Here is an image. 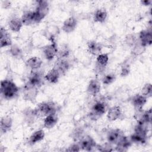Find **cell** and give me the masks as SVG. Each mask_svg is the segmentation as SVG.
<instances>
[{
	"label": "cell",
	"instance_id": "cell-1",
	"mask_svg": "<svg viewBox=\"0 0 152 152\" xmlns=\"http://www.w3.org/2000/svg\"><path fill=\"white\" fill-rule=\"evenodd\" d=\"M19 90V87L11 80L4 79L1 81V95L4 99L11 100L15 98L18 95Z\"/></svg>",
	"mask_w": 152,
	"mask_h": 152
},
{
	"label": "cell",
	"instance_id": "cell-2",
	"mask_svg": "<svg viewBox=\"0 0 152 152\" xmlns=\"http://www.w3.org/2000/svg\"><path fill=\"white\" fill-rule=\"evenodd\" d=\"M148 125L142 121H138L137 125L134 127V133L129 137V139L132 143L144 144L147 140Z\"/></svg>",
	"mask_w": 152,
	"mask_h": 152
},
{
	"label": "cell",
	"instance_id": "cell-3",
	"mask_svg": "<svg viewBox=\"0 0 152 152\" xmlns=\"http://www.w3.org/2000/svg\"><path fill=\"white\" fill-rule=\"evenodd\" d=\"M33 110L36 117H45L50 114L56 113L57 106L52 101L43 102L38 104Z\"/></svg>",
	"mask_w": 152,
	"mask_h": 152
},
{
	"label": "cell",
	"instance_id": "cell-4",
	"mask_svg": "<svg viewBox=\"0 0 152 152\" xmlns=\"http://www.w3.org/2000/svg\"><path fill=\"white\" fill-rule=\"evenodd\" d=\"M36 8L34 10V23H39L47 15L49 10V2L47 1H36Z\"/></svg>",
	"mask_w": 152,
	"mask_h": 152
},
{
	"label": "cell",
	"instance_id": "cell-5",
	"mask_svg": "<svg viewBox=\"0 0 152 152\" xmlns=\"http://www.w3.org/2000/svg\"><path fill=\"white\" fill-rule=\"evenodd\" d=\"M107 110L106 103L104 101L99 100L93 104L88 115L90 119L96 121L102 116Z\"/></svg>",
	"mask_w": 152,
	"mask_h": 152
},
{
	"label": "cell",
	"instance_id": "cell-6",
	"mask_svg": "<svg viewBox=\"0 0 152 152\" xmlns=\"http://www.w3.org/2000/svg\"><path fill=\"white\" fill-rule=\"evenodd\" d=\"M39 93V88L35 87L29 83L27 82L23 88V99L26 101L34 103Z\"/></svg>",
	"mask_w": 152,
	"mask_h": 152
},
{
	"label": "cell",
	"instance_id": "cell-7",
	"mask_svg": "<svg viewBox=\"0 0 152 152\" xmlns=\"http://www.w3.org/2000/svg\"><path fill=\"white\" fill-rule=\"evenodd\" d=\"M81 150L87 151H90L96 148L97 143L96 141L90 135H83L78 142Z\"/></svg>",
	"mask_w": 152,
	"mask_h": 152
},
{
	"label": "cell",
	"instance_id": "cell-8",
	"mask_svg": "<svg viewBox=\"0 0 152 152\" xmlns=\"http://www.w3.org/2000/svg\"><path fill=\"white\" fill-rule=\"evenodd\" d=\"M58 48L55 41L52 40L51 43L45 46L43 48V55L48 61H52L57 56Z\"/></svg>",
	"mask_w": 152,
	"mask_h": 152
},
{
	"label": "cell",
	"instance_id": "cell-9",
	"mask_svg": "<svg viewBox=\"0 0 152 152\" xmlns=\"http://www.w3.org/2000/svg\"><path fill=\"white\" fill-rule=\"evenodd\" d=\"M138 40L145 48L150 46L152 43L151 28L148 27L147 29L141 30L138 34Z\"/></svg>",
	"mask_w": 152,
	"mask_h": 152
},
{
	"label": "cell",
	"instance_id": "cell-10",
	"mask_svg": "<svg viewBox=\"0 0 152 152\" xmlns=\"http://www.w3.org/2000/svg\"><path fill=\"white\" fill-rule=\"evenodd\" d=\"M124 135V133L121 129L119 128L110 129L107 132V142L112 145H115L119 140L121 138V137H122Z\"/></svg>",
	"mask_w": 152,
	"mask_h": 152
},
{
	"label": "cell",
	"instance_id": "cell-11",
	"mask_svg": "<svg viewBox=\"0 0 152 152\" xmlns=\"http://www.w3.org/2000/svg\"><path fill=\"white\" fill-rule=\"evenodd\" d=\"M43 78H45V77L39 69L33 70L31 71L27 82L30 84L39 88L43 84Z\"/></svg>",
	"mask_w": 152,
	"mask_h": 152
},
{
	"label": "cell",
	"instance_id": "cell-12",
	"mask_svg": "<svg viewBox=\"0 0 152 152\" xmlns=\"http://www.w3.org/2000/svg\"><path fill=\"white\" fill-rule=\"evenodd\" d=\"M147 99L146 96L141 94H136L131 97L130 102L135 110H141L147 103Z\"/></svg>",
	"mask_w": 152,
	"mask_h": 152
},
{
	"label": "cell",
	"instance_id": "cell-13",
	"mask_svg": "<svg viewBox=\"0 0 152 152\" xmlns=\"http://www.w3.org/2000/svg\"><path fill=\"white\" fill-rule=\"evenodd\" d=\"M109 54L107 53H101L96 57V68L98 72H101L104 71L109 62Z\"/></svg>",
	"mask_w": 152,
	"mask_h": 152
},
{
	"label": "cell",
	"instance_id": "cell-14",
	"mask_svg": "<svg viewBox=\"0 0 152 152\" xmlns=\"http://www.w3.org/2000/svg\"><path fill=\"white\" fill-rule=\"evenodd\" d=\"M77 20L74 16L67 18L62 23V30L66 33H70L74 31L77 26Z\"/></svg>",
	"mask_w": 152,
	"mask_h": 152
},
{
	"label": "cell",
	"instance_id": "cell-15",
	"mask_svg": "<svg viewBox=\"0 0 152 152\" xmlns=\"http://www.w3.org/2000/svg\"><path fill=\"white\" fill-rule=\"evenodd\" d=\"M0 47H10L12 45L11 37L8 30L5 27L1 26L0 28Z\"/></svg>",
	"mask_w": 152,
	"mask_h": 152
},
{
	"label": "cell",
	"instance_id": "cell-16",
	"mask_svg": "<svg viewBox=\"0 0 152 152\" xmlns=\"http://www.w3.org/2000/svg\"><path fill=\"white\" fill-rule=\"evenodd\" d=\"M100 90L101 84L98 79L93 78L89 81L86 90L88 94L95 96L100 93Z\"/></svg>",
	"mask_w": 152,
	"mask_h": 152
},
{
	"label": "cell",
	"instance_id": "cell-17",
	"mask_svg": "<svg viewBox=\"0 0 152 152\" xmlns=\"http://www.w3.org/2000/svg\"><path fill=\"white\" fill-rule=\"evenodd\" d=\"M122 115V109L118 105H115L107 109L106 117L109 121H115L119 119Z\"/></svg>",
	"mask_w": 152,
	"mask_h": 152
},
{
	"label": "cell",
	"instance_id": "cell-18",
	"mask_svg": "<svg viewBox=\"0 0 152 152\" xmlns=\"http://www.w3.org/2000/svg\"><path fill=\"white\" fill-rule=\"evenodd\" d=\"M60 72L61 75H64L70 68V62L68 58H58L53 66Z\"/></svg>",
	"mask_w": 152,
	"mask_h": 152
},
{
	"label": "cell",
	"instance_id": "cell-19",
	"mask_svg": "<svg viewBox=\"0 0 152 152\" xmlns=\"http://www.w3.org/2000/svg\"><path fill=\"white\" fill-rule=\"evenodd\" d=\"M13 120L10 116L6 115L1 118L0 121V131L1 134H5L12 128Z\"/></svg>",
	"mask_w": 152,
	"mask_h": 152
},
{
	"label": "cell",
	"instance_id": "cell-20",
	"mask_svg": "<svg viewBox=\"0 0 152 152\" xmlns=\"http://www.w3.org/2000/svg\"><path fill=\"white\" fill-rule=\"evenodd\" d=\"M87 46L88 52L94 56H97L101 53L103 49L102 45L94 40H89L87 43Z\"/></svg>",
	"mask_w": 152,
	"mask_h": 152
},
{
	"label": "cell",
	"instance_id": "cell-21",
	"mask_svg": "<svg viewBox=\"0 0 152 152\" xmlns=\"http://www.w3.org/2000/svg\"><path fill=\"white\" fill-rule=\"evenodd\" d=\"M26 66L31 69V71L33 70H37L39 69L42 64L43 61L42 59L37 56H32L27 59L25 62Z\"/></svg>",
	"mask_w": 152,
	"mask_h": 152
},
{
	"label": "cell",
	"instance_id": "cell-22",
	"mask_svg": "<svg viewBox=\"0 0 152 152\" xmlns=\"http://www.w3.org/2000/svg\"><path fill=\"white\" fill-rule=\"evenodd\" d=\"M132 142L129 138H128L125 135L121 137L119 141L115 145V150L118 151H125L128 150V148L131 146Z\"/></svg>",
	"mask_w": 152,
	"mask_h": 152
},
{
	"label": "cell",
	"instance_id": "cell-23",
	"mask_svg": "<svg viewBox=\"0 0 152 152\" xmlns=\"http://www.w3.org/2000/svg\"><path fill=\"white\" fill-rule=\"evenodd\" d=\"M60 72L54 66L50 69L45 75V80L51 84L57 83L61 76Z\"/></svg>",
	"mask_w": 152,
	"mask_h": 152
},
{
	"label": "cell",
	"instance_id": "cell-24",
	"mask_svg": "<svg viewBox=\"0 0 152 152\" xmlns=\"http://www.w3.org/2000/svg\"><path fill=\"white\" fill-rule=\"evenodd\" d=\"M45 136V131L43 129H39L34 131L28 138V143L30 145H34L42 141Z\"/></svg>",
	"mask_w": 152,
	"mask_h": 152
},
{
	"label": "cell",
	"instance_id": "cell-25",
	"mask_svg": "<svg viewBox=\"0 0 152 152\" xmlns=\"http://www.w3.org/2000/svg\"><path fill=\"white\" fill-rule=\"evenodd\" d=\"M8 26L9 29L11 31L17 33L20 31V30L24 25L22 23L21 18L14 17L9 20L8 23Z\"/></svg>",
	"mask_w": 152,
	"mask_h": 152
},
{
	"label": "cell",
	"instance_id": "cell-26",
	"mask_svg": "<svg viewBox=\"0 0 152 152\" xmlns=\"http://www.w3.org/2000/svg\"><path fill=\"white\" fill-rule=\"evenodd\" d=\"M58 122V116L56 113L50 114L45 117L43 119V127L46 129L53 128Z\"/></svg>",
	"mask_w": 152,
	"mask_h": 152
},
{
	"label": "cell",
	"instance_id": "cell-27",
	"mask_svg": "<svg viewBox=\"0 0 152 152\" xmlns=\"http://www.w3.org/2000/svg\"><path fill=\"white\" fill-rule=\"evenodd\" d=\"M107 17V12L104 8L97 9L93 15V20L96 23H103Z\"/></svg>",
	"mask_w": 152,
	"mask_h": 152
},
{
	"label": "cell",
	"instance_id": "cell-28",
	"mask_svg": "<svg viewBox=\"0 0 152 152\" xmlns=\"http://www.w3.org/2000/svg\"><path fill=\"white\" fill-rule=\"evenodd\" d=\"M21 20L24 26H30L34 23V11H26L21 17Z\"/></svg>",
	"mask_w": 152,
	"mask_h": 152
},
{
	"label": "cell",
	"instance_id": "cell-29",
	"mask_svg": "<svg viewBox=\"0 0 152 152\" xmlns=\"http://www.w3.org/2000/svg\"><path fill=\"white\" fill-rule=\"evenodd\" d=\"M10 55L16 59H21L23 56V52L21 48L17 44H12L8 50Z\"/></svg>",
	"mask_w": 152,
	"mask_h": 152
},
{
	"label": "cell",
	"instance_id": "cell-30",
	"mask_svg": "<svg viewBox=\"0 0 152 152\" xmlns=\"http://www.w3.org/2000/svg\"><path fill=\"white\" fill-rule=\"evenodd\" d=\"M151 118H152L151 108H150L148 110H146L143 112L141 111L138 121H141L145 124L150 125L151 123Z\"/></svg>",
	"mask_w": 152,
	"mask_h": 152
},
{
	"label": "cell",
	"instance_id": "cell-31",
	"mask_svg": "<svg viewBox=\"0 0 152 152\" xmlns=\"http://www.w3.org/2000/svg\"><path fill=\"white\" fill-rule=\"evenodd\" d=\"M131 53L135 56H140L141 54H142L145 50V47L142 46L138 40L135 43V44L131 48Z\"/></svg>",
	"mask_w": 152,
	"mask_h": 152
},
{
	"label": "cell",
	"instance_id": "cell-32",
	"mask_svg": "<svg viewBox=\"0 0 152 152\" xmlns=\"http://www.w3.org/2000/svg\"><path fill=\"white\" fill-rule=\"evenodd\" d=\"M70 53V49L67 45H63L60 49H58L57 57L58 58H68Z\"/></svg>",
	"mask_w": 152,
	"mask_h": 152
},
{
	"label": "cell",
	"instance_id": "cell-33",
	"mask_svg": "<svg viewBox=\"0 0 152 152\" xmlns=\"http://www.w3.org/2000/svg\"><path fill=\"white\" fill-rule=\"evenodd\" d=\"M116 75L113 73H109L104 75L102 79V82L104 85H110L116 80Z\"/></svg>",
	"mask_w": 152,
	"mask_h": 152
},
{
	"label": "cell",
	"instance_id": "cell-34",
	"mask_svg": "<svg viewBox=\"0 0 152 152\" xmlns=\"http://www.w3.org/2000/svg\"><path fill=\"white\" fill-rule=\"evenodd\" d=\"M141 94L146 96L147 98L150 97L152 95V84L150 83L145 84L141 88Z\"/></svg>",
	"mask_w": 152,
	"mask_h": 152
},
{
	"label": "cell",
	"instance_id": "cell-35",
	"mask_svg": "<svg viewBox=\"0 0 152 152\" xmlns=\"http://www.w3.org/2000/svg\"><path fill=\"white\" fill-rule=\"evenodd\" d=\"M137 40H138V38L133 34H127L125 39V43L128 46H129L131 48L135 44V43L137 42Z\"/></svg>",
	"mask_w": 152,
	"mask_h": 152
},
{
	"label": "cell",
	"instance_id": "cell-36",
	"mask_svg": "<svg viewBox=\"0 0 152 152\" xmlns=\"http://www.w3.org/2000/svg\"><path fill=\"white\" fill-rule=\"evenodd\" d=\"M130 72V65L128 63H123V65L121 66L120 75L122 77H126L129 75Z\"/></svg>",
	"mask_w": 152,
	"mask_h": 152
},
{
	"label": "cell",
	"instance_id": "cell-37",
	"mask_svg": "<svg viewBox=\"0 0 152 152\" xmlns=\"http://www.w3.org/2000/svg\"><path fill=\"white\" fill-rule=\"evenodd\" d=\"M96 148L100 151H111L113 150L112 148V145L108 143L107 142L103 145L97 144Z\"/></svg>",
	"mask_w": 152,
	"mask_h": 152
},
{
	"label": "cell",
	"instance_id": "cell-38",
	"mask_svg": "<svg viewBox=\"0 0 152 152\" xmlns=\"http://www.w3.org/2000/svg\"><path fill=\"white\" fill-rule=\"evenodd\" d=\"M83 135V130L81 128H77L72 132V138L75 140H79Z\"/></svg>",
	"mask_w": 152,
	"mask_h": 152
},
{
	"label": "cell",
	"instance_id": "cell-39",
	"mask_svg": "<svg viewBox=\"0 0 152 152\" xmlns=\"http://www.w3.org/2000/svg\"><path fill=\"white\" fill-rule=\"evenodd\" d=\"M81 150L80 147L78 144V142H75L72 144H71L67 149H66V151H73V152H76V151H80Z\"/></svg>",
	"mask_w": 152,
	"mask_h": 152
},
{
	"label": "cell",
	"instance_id": "cell-40",
	"mask_svg": "<svg viewBox=\"0 0 152 152\" xmlns=\"http://www.w3.org/2000/svg\"><path fill=\"white\" fill-rule=\"evenodd\" d=\"M1 5L3 8L8 9L11 5V2L10 1H1Z\"/></svg>",
	"mask_w": 152,
	"mask_h": 152
},
{
	"label": "cell",
	"instance_id": "cell-41",
	"mask_svg": "<svg viewBox=\"0 0 152 152\" xmlns=\"http://www.w3.org/2000/svg\"><path fill=\"white\" fill-rule=\"evenodd\" d=\"M140 3L142 5H144V6H150L152 4V1L151 0H143V1H141Z\"/></svg>",
	"mask_w": 152,
	"mask_h": 152
}]
</instances>
